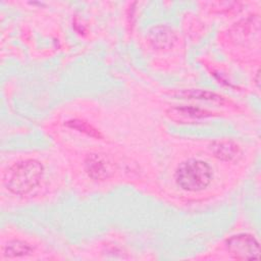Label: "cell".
I'll list each match as a JSON object with an SVG mask.
<instances>
[{
  "mask_svg": "<svg viewBox=\"0 0 261 261\" xmlns=\"http://www.w3.org/2000/svg\"><path fill=\"white\" fill-rule=\"evenodd\" d=\"M44 174V167L34 159L14 163L4 173L3 182L6 189L15 195H25L37 188Z\"/></svg>",
  "mask_w": 261,
  "mask_h": 261,
  "instance_id": "6da1fadb",
  "label": "cell"
},
{
  "mask_svg": "<svg viewBox=\"0 0 261 261\" xmlns=\"http://www.w3.org/2000/svg\"><path fill=\"white\" fill-rule=\"evenodd\" d=\"M85 168L91 178L96 180H105L113 174L114 163L106 154L95 153L87 157Z\"/></svg>",
  "mask_w": 261,
  "mask_h": 261,
  "instance_id": "277c9868",
  "label": "cell"
},
{
  "mask_svg": "<svg viewBox=\"0 0 261 261\" xmlns=\"http://www.w3.org/2000/svg\"><path fill=\"white\" fill-rule=\"evenodd\" d=\"M213 177L211 166L200 159H189L178 165L175 171L176 185L187 192L206 189Z\"/></svg>",
  "mask_w": 261,
  "mask_h": 261,
  "instance_id": "7a4b0ae2",
  "label": "cell"
},
{
  "mask_svg": "<svg viewBox=\"0 0 261 261\" xmlns=\"http://www.w3.org/2000/svg\"><path fill=\"white\" fill-rule=\"evenodd\" d=\"M176 38L174 33L166 27H157L150 33V42L157 49L172 47Z\"/></svg>",
  "mask_w": 261,
  "mask_h": 261,
  "instance_id": "52a82bcc",
  "label": "cell"
},
{
  "mask_svg": "<svg viewBox=\"0 0 261 261\" xmlns=\"http://www.w3.org/2000/svg\"><path fill=\"white\" fill-rule=\"evenodd\" d=\"M211 151L217 159L222 161L237 160L242 154L240 146L230 140L215 141L211 145Z\"/></svg>",
  "mask_w": 261,
  "mask_h": 261,
  "instance_id": "8992f818",
  "label": "cell"
},
{
  "mask_svg": "<svg viewBox=\"0 0 261 261\" xmlns=\"http://www.w3.org/2000/svg\"><path fill=\"white\" fill-rule=\"evenodd\" d=\"M226 250L229 255L238 260L258 259L260 257V245L257 239L249 233H239L226 241Z\"/></svg>",
  "mask_w": 261,
  "mask_h": 261,
  "instance_id": "3957f363",
  "label": "cell"
},
{
  "mask_svg": "<svg viewBox=\"0 0 261 261\" xmlns=\"http://www.w3.org/2000/svg\"><path fill=\"white\" fill-rule=\"evenodd\" d=\"M177 96L187 98V99H197V100H205L211 102H223L224 99L218 96L215 93H211L203 90H184L177 94Z\"/></svg>",
  "mask_w": 261,
  "mask_h": 261,
  "instance_id": "9c48e42d",
  "label": "cell"
},
{
  "mask_svg": "<svg viewBox=\"0 0 261 261\" xmlns=\"http://www.w3.org/2000/svg\"><path fill=\"white\" fill-rule=\"evenodd\" d=\"M167 113L171 119L175 121H181V122H192L195 120L210 117L213 114L212 112L206 109H202L194 106L172 107L167 111Z\"/></svg>",
  "mask_w": 261,
  "mask_h": 261,
  "instance_id": "5b68a950",
  "label": "cell"
},
{
  "mask_svg": "<svg viewBox=\"0 0 261 261\" xmlns=\"http://www.w3.org/2000/svg\"><path fill=\"white\" fill-rule=\"evenodd\" d=\"M33 252V248L22 241H12L9 242L3 250V255L5 258H18L28 256Z\"/></svg>",
  "mask_w": 261,
  "mask_h": 261,
  "instance_id": "ba28073f",
  "label": "cell"
},
{
  "mask_svg": "<svg viewBox=\"0 0 261 261\" xmlns=\"http://www.w3.org/2000/svg\"><path fill=\"white\" fill-rule=\"evenodd\" d=\"M69 127L71 128H74V129H77L82 133H85L87 134L88 136L90 137H94V138H100L101 137V134L94 127L92 126L91 124L85 122V121H82V120H70L66 123Z\"/></svg>",
  "mask_w": 261,
  "mask_h": 261,
  "instance_id": "30bf717a",
  "label": "cell"
}]
</instances>
